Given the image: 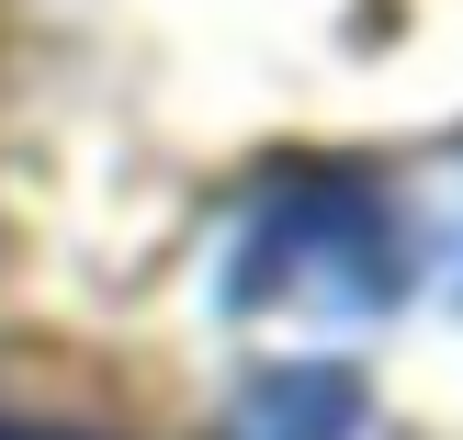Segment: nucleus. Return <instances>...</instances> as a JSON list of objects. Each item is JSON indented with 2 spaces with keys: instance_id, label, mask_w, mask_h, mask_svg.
I'll return each mask as SVG.
<instances>
[{
  "instance_id": "3",
  "label": "nucleus",
  "mask_w": 463,
  "mask_h": 440,
  "mask_svg": "<svg viewBox=\"0 0 463 440\" xmlns=\"http://www.w3.org/2000/svg\"><path fill=\"white\" fill-rule=\"evenodd\" d=\"M0 440H80V429H34V418H0Z\"/></svg>"
},
{
  "instance_id": "1",
  "label": "nucleus",
  "mask_w": 463,
  "mask_h": 440,
  "mask_svg": "<svg viewBox=\"0 0 463 440\" xmlns=\"http://www.w3.org/2000/svg\"><path fill=\"white\" fill-rule=\"evenodd\" d=\"M407 294V226L373 181L351 170H294L260 192L226 260V316H384Z\"/></svg>"
},
{
  "instance_id": "2",
  "label": "nucleus",
  "mask_w": 463,
  "mask_h": 440,
  "mask_svg": "<svg viewBox=\"0 0 463 440\" xmlns=\"http://www.w3.org/2000/svg\"><path fill=\"white\" fill-rule=\"evenodd\" d=\"M362 429V384L328 373V361H294V373H260L238 396L226 440H351Z\"/></svg>"
}]
</instances>
